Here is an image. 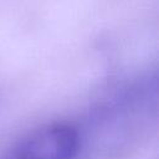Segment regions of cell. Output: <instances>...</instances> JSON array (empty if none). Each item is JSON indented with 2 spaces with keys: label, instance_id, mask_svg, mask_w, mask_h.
Returning <instances> with one entry per match:
<instances>
[{
  "label": "cell",
  "instance_id": "6da1fadb",
  "mask_svg": "<svg viewBox=\"0 0 159 159\" xmlns=\"http://www.w3.org/2000/svg\"><path fill=\"white\" fill-rule=\"evenodd\" d=\"M80 145V135L75 127L55 122L20 138L0 155V159H76Z\"/></svg>",
  "mask_w": 159,
  "mask_h": 159
}]
</instances>
